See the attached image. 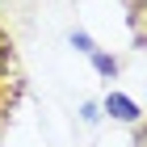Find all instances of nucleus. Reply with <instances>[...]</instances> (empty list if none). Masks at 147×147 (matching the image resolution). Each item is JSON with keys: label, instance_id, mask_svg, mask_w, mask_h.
Listing matches in <instances>:
<instances>
[{"label": "nucleus", "instance_id": "obj_1", "mask_svg": "<svg viewBox=\"0 0 147 147\" xmlns=\"http://www.w3.org/2000/svg\"><path fill=\"white\" fill-rule=\"evenodd\" d=\"M105 113H113L118 122H139V105L130 97H122V92H109L105 97Z\"/></svg>", "mask_w": 147, "mask_h": 147}, {"label": "nucleus", "instance_id": "obj_2", "mask_svg": "<svg viewBox=\"0 0 147 147\" xmlns=\"http://www.w3.org/2000/svg\"><path fill=\"white\" fill-rule=\"evenodd\" d=\"M92 67L101 71V76H118V63H113L109 55H101V51H92Z\"/></svg>", "mask_w": 147, "mask_h": 147}, {"label": "nucleus", "instance_id": "obj_3", "mask_svg": "<svg viewBox=\"0 0 147 147\" xmlns=\"http://www.w3.org/2000/svg\"><path fill=\"white\" fill-rule=\"evenodd\" d=\"M71 46H76V51H84V55H92V51H97L88 34H71Z\"/></svg>", "mask_w": 147, "mask_h": 147}, {"label": "nucleus", "instance_id": "obj_4", "mask_svg": "<svg viewBox=\"0 0 147 147\" xmlns=\"http://www.w3.org/2000/svg\"><path fill=\"white\" fill-rule=\"evenodd\" d=\"M80 118H84V122H97L101 113H97V105H84V109H80Z\"/></svg>", "mask_w": 147, "mask_h": 147}, {"label": "nucleus", "instance_id": "obj_5", "mask_svg": "<svg viewBox=\"0 0 147 147\" xmlns=\"http://www.w3.org/2000/svg\"><path fill=\"white\" fill-rule=\"evenodd\" d=\"M135 147H147V126H143V130L135 135Z\"/></svg>", "mask_w": 147, "mask_h": 147}]
</instances>
